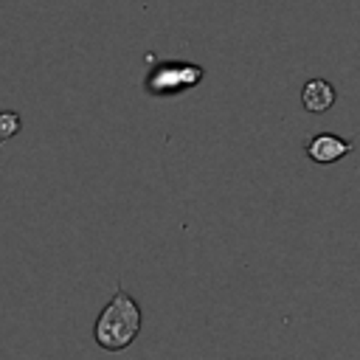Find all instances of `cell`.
I'll return each mask as SVG.
<instances>
[{
  "instance_id": "obj_2",
  "label": "cell",
  "mask_w": 360,
  "mask_h": 360,
  "mask_svg": "<svg viewBox=\"0 0 360 360\" xmlns=\"http://www.w3.org/2000/svg\"><path fill=\"white\" fill-rule=\"evenodd\" d=\"M205 76V70L194 62H160L149 70L143 87L149 96H160V98H169V96H180L186 90H191L194 84H200Z\"/></svg>"
},
{
  "instance_id": "obj_3",
  "label": "cell",
  "mask_w": 360,
  "mask_h": 360,
  "mask_svg": "<svg viewBox=\"0 0 360 360\" xmlns=\"http://www.w3.org/2000/svg\"><path fill=\"white\" fill-rule=\"evenodd\" d=\"M352 149H354V143L346 141V138H340V135H335V132H318V135H312V138L307 141V158H309L312 163H321V166L338 163V160L346 158Z\"/></svg>"
},
{
  "instance_id": "obj_4",
  "label": "cell",
  "mask_w": 360,
  "mask_h": 360,
  "mask_svg": "<svg viewBox=\"0 0 360 360\" xmlns=\"http://www.w3.org/2000/svg\"><path fill=\"white\" fill-rule=\"evenodd\" d=\"M335 98H338V90H335V84L326 82V79H309V82H304V87H301V104H304L307 112L321 115V112H326V110L335 104Z\"/></svg>"
},
{
  "instance_id": "obj_5",
  "label": "cell",
  "mask_w": 360,
  "mask_h": 360,
  "mask_svg": "<svg viewBox=\"0 0 360 360\" xmlns=\"http://www.w3.org/2000/svg\"><path fill=\"white\" fill-rule=\"evenodd\" d=\"M20 132V115L14 110H3L0 112V143L11 141Z\"/></svg>"
},
{
  "instance_id": "obj_1",
  "label": "cell",
  "mask_w": 360,
  "mask_h": 360,
  "mask_svg": "<svg viewBox=\"0 0 360 360\" xmlns=\"http://www.w3.org/2000/svg\"><path fill=\"white\" fill-rule=\"evenodd\" d=\"M141 332V307L138 301L118 284L112 298L104 304L93 323V338L101 349L107 352H121L127 349Z\"/></svg>"
}]
</instances>
